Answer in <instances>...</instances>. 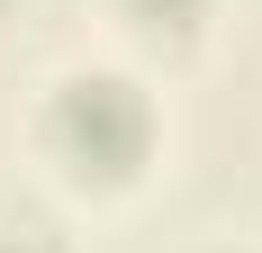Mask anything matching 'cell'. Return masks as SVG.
Instances as JSON below:
<instances>
[{
    "mask_svg": "<svg viewBox=\"0 0 262 253\" xmlns=\"http://www.w3.org/2000/svg\"><path fill=\"white\" fill-rule=\"evenodd\" d=\"M54 145L73 154L81 172H136L145 145H154V100L136 91L127 73H73L54 91Z\"/></svg>",
    "mask_w": 262,
    "mask_h": 253,
    "instance_id": "obj_1",
    "label": "cell"
},
{
    "mask_svg": "<svg viewBox=\"0 0 262 253\" xmlns=\"http://www.w3.org/2000/svg\"><path fill=\"white\" fill-rule=\"evenodd\" d=\"M0 253H63V244H54V226L18 217V226H0Z\"/></svg>",
    "mask_w": 262,
    "mask_h": 253,
    "instance_id": "obj_3",
    "label": "cell"
},
{
    "mask_svg": "<svg viewBox=\"0 0 262 253\" xmlns=\"http://www.w3.org/2000/svg\"><path fill=\"white\" fill-rule=\"evenodd\" d=\"M226 253H235V244H226Z\"/></svg>",
    "mask_w": 262,
    "mask_h": 253,
    "instance_id": "obj_4",
    "label": "cell"
},
{
    "mask_svg": "<svg viewBox=\"0 0 262 253\" xmlns=\"http://www.w3.org/2000/svg\"><path fill=\"white\" fill-rule=\"evenodd\" d=\"M127 9H136L145 27H190L199 9H208V0H127Z\"/></svg>",
    "mask_w": 262,
    "mask_h": 253,
    "instance_id": "obj_2",
    "label": "cell"
}]
</instances>
